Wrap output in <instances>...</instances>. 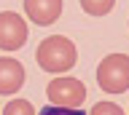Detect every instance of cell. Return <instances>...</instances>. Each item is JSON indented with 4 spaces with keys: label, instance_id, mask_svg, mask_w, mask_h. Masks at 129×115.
Wrapping results in <instances>:
<instances>
[{
    "label": "cell",
    "instance_id": "cell-2",
    "mask_svg": "<svg viewBox=\"0 0 129 115\" xmlns=\"http://www.w3.org/2000/svg\"><path fill=\"white\" fill-rule=\"evenodd\" d=\"M97 83L105 94H124L129 88V56L108 54L97 67Z\"/></svg>",
    "mask_w": 129,
    "mask_h": 115
},
{
    "label": "cell",
    "instance_id": "cell-9",
    "mask_svg": "<svg viewBox=\"0 0 129 115\" xmlns=\"http://www.w3.org/2000/svg\"><path fill=\"white\" fill-rule=\"evenodd\" d=\"M89 115H124V110H121L116 102H97Z\"/></svg>",
    "mask_w": 129,
    "mask_h": 115
},
{
    "label": "cell",
    "instance_id": "cell-3",
    "mask_svg": "<svg viewBox=\"0 0 129 115\" xmlns=\"http://www.w3.org/2000/svg\"><path fill=\"white\" fill-rule=\"evenodd\" d=\"M46 96L51 99L54 107H70V110H78L83 102H86V86L78 80V78H54V80L46 86Z\"/></svg>",
    "mask_w": 129,
    "mask_h": 115
},
{
    "label": "cell",
    "instance_id": "cell-4",
    "mask_svg": "<svg viewBox=\"0 0 129 115\" xmlns=\"http://www.w3.org/2000/svg\"><path fill=\"white\" fill-rule=\"evenodd\" d=\"M30 38V27L19 14L0 11V51H19Z\"/></svg>",
    "mask_w": 129,
    "mask_h": 115
},
{
    "label": "cell",
    "instance_id": "cell-6",
    "mask_svg": "<svg viewBox=\"0 0 129 115\" xmlns=\"http://www.w3.org/2000/svg\"><path fill=\"white\" fill-rule=\"evenodd\" d=\"M24 14L40 27L54 24L62 14V0H24Z\"/></svg>",
    "mask_w": 129,
    "mask_h": 115
},
{
    "label": "cell",
    "instance_id": "cell-8",
    "mask_svg": "<svg viewBox=\"0 0 129 115\" xmlns=\"http://www.w3.org/2000/svg\"><path fill=\"white\" fill-rule=\"evenodd\" d=\"M3 115H38V112H35L32 102H27V99H11L3 107Z\"/></svg>",
    "mask_w": 129,
    "mask_h": 115
},
{
    "label": "cell",
    "instance_id": "cell-7",
    "mask_svg": "<svg viewBox=\"0 0 129 115\" xmlns=\"http://www.w3.org/2000/svg\"><path fill=\"white\" fill-rule=\"evenodd\" d=\"M113 6H116V0H81V8L91 14V16H105V14H110Z\"/></svg>",
    "mask_w": 129,
    "mask_h": 115
},
{
    "label": "cell",
    "instance_id": "cell-10",
    "mask_svg": "<svg viewBox=\"0 0 129 115\" xmlns=\"http://www.w3.org/2000/svg\"><path fill=\"white\" fill-rule=\"evenodd\" d=\"M38 115H86V112H81V110H70V107H43Z\"/></svg>",
    "mask_w": 129,
    "mask_h": 115
},
{
    "label": "cell",
    "instance_id": "cell-1",
    "mask_svg": "<svg viewBox=\"0 0 129 115\" xmlns=\"http://www.w3.org/2000/svg\"><path fill=\"white\" fill-rule=\"evenodd\" d=\"M35 62L40 64L43 72H67L75 67L78 62V51H75V43L62 38V35H51L46 40H40L38 51H35Z\"/></svg>",
    "mask_w": 129,
    "mask_h": 115
},
{
    "label": "cell",
    "instance_id": "cell-5",
    "mask_svg": "<svg viewBox=\"0 0 129 115\" xmlns=\"http://www.w3.org/2000/svg\"><path fill=\"white\" fill-rule=\"evenodd\" d=\"M24 64L14 56H0V94H16L24 86Z\"/></svg>",
    "mask_w": 129,
    "mask_h": 115
}]
</instances>
